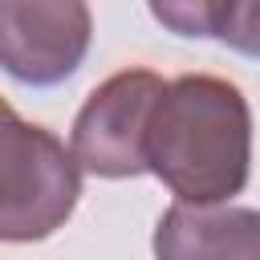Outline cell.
Listing matches in <instances>:
<instances>
[{
  "instance_id": "1",
  "label": "cell",
  "mask_w": 260,
  "mask_h": 260,
  "mask_svg": "<svg viewBox=\"0 0 260 260\" xmlns=\"http://www.w3.org/2000/svg\"><path fill=\"white\" fill-rule=\"evenodd\" d=\"M146 171L183 203H232L252 175V110L236 81H167L146 126Z\"/></svg>"
},
{
  "instance_id": "2",
  "label": "cell",
  "mask_w": 260,
  "mask_h": 260,
  "mask_svg": "<svg viewBox=\"0 0 260 260\" xmlns=\"http://www.w3.org/2000/svg\"><path fill=\"white\" fill-rule=\"evenodd\" d=\"M81 199V167L65 142L0 98V240L32 244L65 228Z\"/></svg>"
},
{
  "instance_id": "3",
  "label": "cell",
  "mask_w": 260,
  "mask_h": 260,
  "mask_svg": "<svg viewBox=\"0 0 260 260\" xmlns=\"http://www.w3.org/2000/svg\"><path fill=\"white\" fill-rule=\"evenodd\" d=\"M167 81L154 69H122L106 77L73 118L69 150L98 179H134L146 171V126Z\"/></svg>"
},
{
  "instance_id": "4",
  "label": "cell",
  "mask_w": 260,
  "mask_h": 260,
  "mask_svg": "<svg viewBox=\"0 0 260 260\" xmlns=\"http://www.w3.org/2000/svg\"><path fill=\"white\" fill-rule=\"evenodd\" d=\"M93 41L85 0H0V69L20 85H61Z\"/></svg>"
},
{
  "instance_id": "5",
  "label": "cell",
  "mask_w": 260,
  "mask_h": 260,
  "mask_svg": "<svg viewBox=\"0 0 260 260\" xmlns=\"http://www.w3.org/2000/svg\"><path fill=\"white\" fill-rule=\"evenodd\" d=\"M154 260H260V211L175 199L154 223Z\"/></svg>"
},
{
  "instance_id": "6",
  "label": "cell",
  "mask_w": 260,
  "mask_h": 260,
  "mask_svg": "<svg viewBox=\"0 0 260 260\" xmlns=\"http://www.w3.org/2000/svg\"><path fill=\"white\" fill-rule=\"evenodd\" d=\"M150 16L175 37H219L228 0H146Z\"/></svg>"
},
{
  "instance_id": "7",
  "label": "cell",
  "mask_w": 260,
  "mask_h": 260,
  "mask_svg": "<svg viewBox=\"0 0 260 260\" xmlns=\"http://www.w3.org/2000/svg\"><path fill=\"white\" fill-rule=\"evenodd\" d=\"M219 41L244 57H260V0H228Z\"/></svg>"
}]
</instances>
